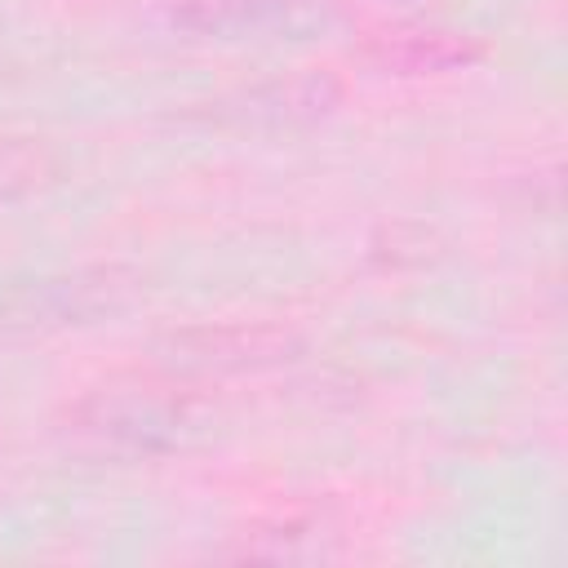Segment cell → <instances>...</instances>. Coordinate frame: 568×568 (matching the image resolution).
<instances>
[{"label": "cell", "mask_w": 568, "mask_h": 568, "mask_svg": "<svg viewBox=\"0 0 568 568\" xmlns=\"http://www.w3.org/2000/svg\"><path fill=\"white\" fill-rule=\"evenodd\" d=\"M67 430L93 448L120 457H169L204 439L209 413L169 386L129 382V386H93L67 413Z\"/></svg>", "instance_id": "cell-1"}, {"label": "cell", "mask_w": 568, "mask_h": 568, "mask_svg": "<svg viewBox=\"0 0 568 568\" xmlns=\"http://www.w3.org/2000/svg\"><path fill=\"white\" fill-rule=\"evenodd\" d=\"M129 302V284L120 271L80 266V271H49L31 280H13L0 293V324L9 328H71L98 324Z\"/></svg>", "instance_id": "cell-3"}, {"label": "cell", "mask_w": 568, "mask_h": 568, "mask_svg": "<svg viewBox=\"0 0 568 568\" xmlns=\"http://www.w3.org/2000/svg\"><path fill=\"white\" fill-rule=\"evenodd\" d=\"M293 337L271 324H217V328H186L164 342V359L191 373H244L271 368L293 359Z\"/></svg>", "instance_id": "cell-4"}, {"label": "cell", "mask_w": 568, "mask_h": 568, "mask_svg": "<svg viewBox=\"0 0 568 568\" xmlns=\"http://www.w3.org/2000/svg\"><path fill=\"white\" fill-rule=\"evenodd\" d=\"M169 22L222 44H311L346 27L337 0H178Z\"/></svg>", "instance_id": "cell-2"}, {"label": "cell", "mask_w": 568, "mask_h": 568, "mask_svg": "<svg viewBox=\"0 0 568 568\" xmlns=\"http://www.w3.org/2000/svg\"><path fill=\"white\" fill-rule=\"evenodd\" d=\"M470 49L444 31H422V36H404V44H386V62H399V67H413V71H439V67H453V62H466Z\"/></svg>", "instance_id": "cell-7"}, {"label": "cell", "mask_w": 568, "mask_h": 568, "mask_svg": "<svg viewBox=\"0 0 568 568\" xmlns=\"http://www.w3.org/2000/svg\"><path fill=\"white\" fill-rule=\"evenodd\" d=\"M337 98H342V89L328 75H306V80H288V84L271 80V84L244 89L240 98L217 102L213 120L240 124V129H280V124H302V120L333 111Z\"/></svg>", "instance_id": "cell-5"}, {"label": "cell", "mask_w": 568, "mask_h": 568, "mask_svg": "<svg viewBox=\"0 0 568 568\" xmlns=\"http://www.w3.org/2000/svg\"><path fill=\"white\" fill-rule=\"evenodd\" d=\"M53 173V155L36 138H0V200L36 191Z\"/></svg>", "instance_id": "cell-6"}]
</instances>
